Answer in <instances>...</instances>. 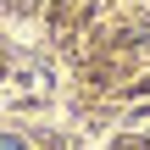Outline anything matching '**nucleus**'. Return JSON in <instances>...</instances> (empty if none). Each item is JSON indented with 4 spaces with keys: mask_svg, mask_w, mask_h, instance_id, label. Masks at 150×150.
Masks as SVG:
<instances>
[{
    "mask_svg": "<svg viewBox=\"0 0 150 150\" xmlns=\"http://www.w3.org/2000/svg\"><path fill=\"white\" fill-rule=\"evenodd\" d=\"M0 150H28L22 139H11V134H0Z\"/></svg>",
    "mask_w": 150,
    "mask_h": 150,
    "instance_id": "nucleus-1",
    "label": "nucleus"
}]
</instances>
